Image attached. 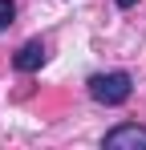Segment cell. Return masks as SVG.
<instances>
[{
    "label": "cell",
    "instance_id": "6da1fadb",
    "mask_svg": "<svg viewBox=\"0 0 146 150\" xmlns=\"http://www.w3.org/2000/svg\"><path fill=\"white\" fill-rule=\"evenodd\" d=\"M130 93H134V77L126 73V69L89 77V98H94L97 105H122V101H130Z\"/></svg>",
    "mask_w": 146,
    "mask_h": 150
},
{
    "label": "cell",
    "instance_id": "7a4b0ae2",
    "mask_svg": "<svg viewBox=\"0 0 146 150\" xmlns=\"http://www.w3.org/2000/svg\"><path fill=\"white\" fill-rule=\"evenodd\" d=\"M101 146L106 150H146V126L122 122V126H114V130L101 138Z\"/></svg>",
    "mask_w": 146,
    "mask_h": 150
},
{
    "label": "cell",
    "instance_id": "3957f363",
    "mask_svg": "<svg viewBox=\"0 0 146 150\" xmlns=\"http://www.w3.org/2000/svg\"><path fill=\"white\" fill-rule=\"evenodd\" d=\"M12 65H16V73H37L41 65H45V41L41 37H33V41H24L16 57H12Z\"/></svg>",
    "mask_w": 146,
    "mask_h": 150
},
{
    "label": "cell",
    "instance_id": "277c9868",
    "mask_svg": "<svg viewBox=\"0 0 146 150\" xmlns=\"http://www.w3.org/2000/svg\"><path fill=\"white\" fill-rule=\"evenodd\" d=\"M12 16H16V4H12V0H0V33L12 25Z\"/></svg>",
    "mask_w": 146,
    "mask_h": 150
}]
</instances>
